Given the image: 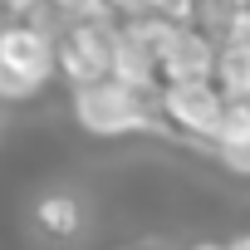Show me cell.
<instances>
[{"label":"cell","mask_w":250,"mask_h":250,"mask_svg":"<svg viewBox=\"0 0 250 250\" xmlns=\"http://www.w3.org/2000/svg\"><path fill=\"white\" fill-rule=\"evenodd\" d=\"M74 118L88 138H128L157 128V88H128L118 79L74 88Z\"/></svg>","instance_id":"obj_1"},{"label":"cell","mask_w":250,"mask_h":250,"mask_svg":"<svg viewBox=\"0 0 250 250\" xmlns=\"http://www.w3.org/2000/svg\"><path fill=\"white\" fill-rule=\"evenodd\" d=\"M113 30H118V20H69L54 30L59 74L74 88L113 79Z\"/></svg>","instance_id":"obj_2"},{"label":"cell","mask_w":250,"mask_h":250,"mask_svg":"<svg viewBox=\"0 0 250 250\" xmlns=\"http://www.w3.org/2000/svg\"><path fill=\"white\" fill-rule=\"evenodd\" d=\"M147 30H152L162 83H201L216 74V40L201 25H167V20L147 15Z\"/></svg>","instance_id":"obj_3"},{"label":"cell","mask_w":250,"mask_h":250,"mask_svg":"<svg viewBox=\"0 0 250 250\" xmlns=\"http://www.w3.org/2000/svg\"><path fill=\"white\" fill-rule=\"evenodd\" d=\"M226 103L230 98L211 79H201V83H162L157 88V118L167 128L187 133L191 143H206V147H211L221 118H226Z\"/></svg>","instance_id":"obj_4"},{"label":"cell","mask_w":250,"mask_h":250,"mask_svg":"<svg viewBox=\"0 0 250 250\" xmlns=\"http://www.w3.org/2000/svg\"><path fill=\"white\" fill-rule=\"evenodd\" d=\"M0 69L25 79L30 88H44L59 74V54H54V30L40 20H15L0 25Z\"/></svg>","instance_id":"obj_5"},{"label":"cell","mask_w":250,"mask_h":250,"mask_svg":"<svg viewBox=\"0 0 250 250\" xmlns=\"http://www.w3.org/2000/svg\"><path fill=\"white\" fill-rule=\"evenodd\" d=\"M113 79H118V83H128V88H162L147 15L118 20V30H113Z\"/></svg>","instance_id":"obj_6"},{"label":"cell","mask_w":250,"mask_h":250,"mask_svg":"<svg viewBox=\"0 0 250 250\" xmlns=\"http://www.w3.org/2000/svg\"><path fill=\"white\" fill-rule=\"evenodd\" d=\"M211 83L230 103H250V35H230L216 44V74Z\"/></svg>","instance_id":"obj_7"},{"label":"cell","mask_w":250,"mask_h":250,"mask_svg":"<svg viewBox=\"0 0 250 250\" xmlns=\"http://www.w3.org/2000/svg\"><path fill=\"white\" fill-rule=\"evenodd\" d=\"M35 221H40V230H44V235H54V240H69V235H79V226H83V211H79V201H74V196L54 191V196H44V201H40Z\"/></svg>","instance_id":"obj_8"},{"label":"cell","mask_w":250,"mask_h":250,"mask_svg":"<svg viewBox=\"0 0 250 250\" xmlns=\"http://www.w3.org/2000/svg\"><path fill=\"white\" fill-rule=\"evenodd\" d=\"M196 5L201 0H143V15L167 20V25H196Z\"/></svg>","instance_id":"obj_9"},{"label":"cell","mask_w":250,"mask_h":250,"mask_svg":"<svg viewBox=\"0 0 250 250\" xmlns=\"http://www.w3.org/2000/svg\"><path fill=\"white\" fill-rule=\"evenodd\" d=\"M216 157H221V167H226L230 177H245V182H250V138H240V143H230V147H216Z\"/></svg>","instance_id":"obj_10"},{"label":"cell","mask_w":250,"mask_h":250,"mask_svg":"<svg viewBox=\"0 0 250 250\" xmlns=\"http://www.w3.org/2000/svg\"><path fill=\"white\" fill-rule=\"evenodd\" d=\"M98 5H103L113 20H133V15H143V0H98Z\"/></svg>","instance_id":"obj_11"},{"label":"cell","mask_w":250,"mask_h":250,"mask_svg":"<svg viewBox=\"0 0 250 250\" xmlns=\"http://www.w3.org/2000/svg\"><path fill=\"white\" fill-rule=\"evenodd\" d=\"M235 15H240V30H250V0H230Z\"/></svg>","instance_id":"obj_12"},{"label":"cell","mask_w":250,"mask_h":250,"mask_svg":"<svg viewBox=\"0 0 250 250\" xmlns=\"http://www.w3.org/2000/svg\"><path fill=\"white\" fill-rule=\"evenodd\" d=\"M40 0H0V10H35Z\"/></svg>","instance_id":"obj_13"},{"label":"cell","mask_w":250,"mask_h":250,"mask_svg":"<svg viewBox=\"0 0 250 250\" xmlns=\"http://www.w3.org/2000/svg\"><path fill=\"white\" fill-rule=\"evenodd\" d=\"M235 245H240V250H250V230H245V235H240V240H235Z\"/></svg>","instance_id":"obj_14"}]
</instances>
